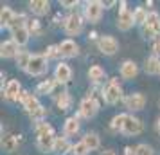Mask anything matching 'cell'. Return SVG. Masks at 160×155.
I'll use <instances>...</instances> for the list:
<instances>
[{
    "label": "cell",
    "instance_id": "obj_1",
    "mask_svg": "<svg viewBox=\"0 0 160 155\" xmlns=\"http://www.w3.org/2000/svg\"><path fill=\"white\" fill-rule=\"evenodd\" d=\"M54 142H56V135H54V128L49 123H40L36 125V146L40 152H54Z\"/></svg>",
    "mask_w": 160,
    "mask_h": 155
},
{
    "label": "cell",
    "instance_id": "obj_2",
    "mask_svg": "<svg viewBox=\"0 0 160 155\" xmlns=\"http://www.w3.org/2000/svg\"><path fill=\"white\" fill-rule=\"evenodd\" d=\"M140 33H142V36L146 40H149V38H155L157 40L160 36V15L157 11H149L146 23L140 27Z\"/></svg>",
    "mask_w": 160,
    "mask_h": 155
},
{
    "label": "cell",
    "instance_id": "obj_3",
    "mask_svg": "<svg viewBox=\"0 0 160 155\" xmlns=\"http://www.w3.org/2000/svg\"><path fill=\"white\" fill-rule=\"evenodd\" d=\"M47 69H49V59L45 58L43 54H32L25 72L32 76V78H38V76H43L47 72Z\"/></svg>",
    "mask_w": 160,
    "mask_h": 155
},
{
    "label": "cell",
    "instance_id": "obj_4",
    "mask_svg": "<svg viewBox=\"0 0 160 155\" xmlns=\"http://www.w3.org/2000/svg\"><path fill=\"white\" fill-rule=\"evenodd\" d=\"M102 99H104L106 105H117L122 99V89H121V85L117 83V80H112V81L104 87V90H102Z\"/></svg>",
    "mask_w": 160,
    "mask_h": 155
},
{
    "label": "cell",
    "instance_id": "obj_5",
    "mask_svg": "<svg viewBox=\"0 0 160 155\" xmlns=\"http://www.w3.org/2000/svg\"><path fill=\"white\" fill-rule=\"evenodd\" d=\"M83 16L79 13H72V15H68L65 18V22H63V29L68 36H78L81 31H83Z\"/></svg>",
    "mask_w": 160,
    "mask_h": 155
},
{
    "label": "cell",
    "instance_id": "obj_6",
    "mask_svg": "<svg viewBox=\"0 0 160 155\" xmlns=\"http://www.w3.org/2000/svg\"><path fill=\"white\" fill-rule=\"evenodd\" d=\"M135 25V20H133V13L126 8V2H121V9H119V16H117V27L119 31H130L131 27Z\"/></svg>",
    "mask_w": 160,
    "mask_h": 155
},
{
    "label": "cell",
    "instance_id": "obj_7",
    "mask_svg": "<svg viewBox=\"0 0 160 155\" xmlns=\"http://www.w3.org/2000/svg\"><path fill=\"white\" fill-rule=\"evenodd\" d=\"M97 49L104 54V56H113L119 52V42L117 38L110 36V34H104L97 40Z\"/></svg>",
    "mask_w": 160,
    "mask_h": 155
},
{
    "label": "cell",
    "instance_id": "obj_8",
    "mask_svg": "<svg viewBox=\"0 0 160 155\" xmlns=\"http://www.w3.org/2000/svg\"><path fill=\"white\" fill-rule=\"evenodd\" d=\"M102 2L99 0H90L85 4V18H87L90 23H97L102 16Z\"/></svg>",
    "mask_w": 160,
    "mask_h": 155
},
{
    "label": "cell",
    "instance_id": "obj_9",
    "mask_svg": "<svg viewBox=\"0 0 160 155\" xmlns=\"http://www.w3.org/2000/svg\"><path fill=\"white\" fill-rule=\"evenodd\" d=\"M99 112V103L94 96H88L85 97L83 101L79 103V116L85 119H92L95 117V114Z\"/></svg>",
    "mask_w": 160,
    "mask_h": 155
},
{
    "label": "cell",
    "instance_id": "obj_10",
    "mask_svg": "<svg viewBox=\"0 0 160 155\" xmlns=\"http://www.w3.org/2000/svg\"><path fill=\"white\" fill-rule=\"evenodd\" d=\"M142 130H144V125H142V121L138 117H135V116H128L126 117V123H124L122 126V132L126 137H133V135H138V133H142Z\"/></svg>",
    "mask_w": 160,
    "mask_h": 155
},
{
    "label": "cell",
    "instance_id": "obj_11",
    "mask_svg": "<svg viewBox=\"0 0 160 155\" xmlns=\"http://www.w3.org/2000/svg\"><path fill=\"white\" fill-rule=\"evenodd\" d=\"M124 105H126V108L131 112H138L142 110L146 106V96L142 92H133L130 96L124 97Z\"/></svg>",
    "mask_w": 160,
    "mask_h": 155
},
{
    "label": "cell",
    "instance_id": "obj_12",
    "mask_svg": "<svg viewBox=\"0 0 160 155\" xmlns=\"http://www.w3.org/2000/svg\"><path fill=\"white\" fill-rule=\"evenodd\" d=\"M20 103L23 105V108H25V112L27 114H34V112L42 106V103H40V99H38V96H34V94H29V92H25V90H22V94H20V99H18Z\"/></svg>",
    "mask_w": 160,
    "mask_h": 155
},
{
    "label": "cell",
    "instance_id": "obj_13",
    "mask_svg": "<svg viewBox=\"0 0 160 155\" xmlns=\"http://www.w3.org/2000/svg\"><path fill=\"white\" fill-rule=\"evenodd\" d=\"M2 92H4V97H6L8 101L15 103V101L20 99V94H22V85H20L18 80H11V81L6 83V87L2 89Z\"/></svg>",
    "mask_w": 160,
    "mask_h": 155
},
{
    "label": "cell",
    "instance_id": "obj_14",
    "mask_svg": "<svg viewBox=\"0 0 160 155\" xmlns=\"http://www.w3.org/2000/svg\"><path fill=\"white\" fill-rule=\"evenodd\" d=\"M54 80L59 85H65V83H68L72 80V69L68 67V63L59 61L58 65H56V69H54Z\"/></svg>",
    "mask_w": 160,
    "mask_h": 155
},
{
    "label": "cell",
    "instance_id": "obj_15",
    "mask_svg": "<svg viewBox=\"0 0 160 155\" xmlns=\"http://www.w3.org/2000/svg\"><path fill=\"white\" fill-rule=\"evenodd\" d=\"M59 52L63 58H76L79 54V45L74 42L72 38H67L59 44Z\"/></svg>",
    "mask_w": 160,
    "mask_h": 155
},
{
    "label": "cell",
    "instance_id": "obj_16",
    "mask_svg": "<svg viewBox=\"0 0 160 155\" xmlns=\"http://www.w3.org/2000/svg\"><path fill=\"white\" fill-rule=\"evenodd\" d=\"M138 74V65L133 61V59H126L122 65H121V78L122 80H135Z\"/></svg>",
    "mask_w": 160,
    "mask_h": 155
},
{
    "label": "cell",
    "instance_id": "obj_17",
    "mask_svg": "<svg viewBox=\"0 0 160 155\" xmlns=\"http://www.w3.org/2000/svg\"><path fill=\"white\" fill-rule=\"evenodd\" d=\"M11 36H13L11 40H13L18 47H22V45H27V42H29L31 31H29V27H20V29L11 31Z\"/></svg>",
    "mask_w": 160,
    "mask_h": 155
},
{
    "label": "cell",
    "instance_id": "obj_18",
    "mask_svg": "<svg viewBox=\"0 0 160 155\" xmlns=\"http://www.w3.org/2000/svg\"><path fill=\"white\" fill-rule=\"evenodd\" d=\"M18 45L13 42V40H6V42H2L0 45V56L2 58H16V54H18Z\"/></svg>",
    "mask_w": 160,
    "mask_h": 155
},
{
    "label": "cell",
    "instance_id": "obj_19",
    "mask_svg": "<svg viewBox=\"0 0 160 155\" xmlns=\"http://www.w3.org/2000/svg\"><path fill=\"white\" fill-rule=\"evenodd\" d=\"M29 9L38 16H43L51 11V2L47 0H31L29 2Z\"/></svg>",
    "mask_w": 160,
    "mask_h": 155
},
{
    "label": "cell",
    "instance_id": "obj_20",
    "mask_svg": "<svg viewBox=\"0 0 160 155\" xmlns=\"http://www.w3.org/2000/svg\"><path fill=\"white\" fill-rule=\"evenodd\" d=\"M144 72L149 76H160V58L158 56H149L144 59Z\"/></svg>",
    "mask_w": 160,
    "mask_h": 155
},
{
    "label": "cell",
    "instance_id": "obj_21",
    "mask_svg": "<svg viewBox=\"0 0 160 155\" xmlns=\"http://www.w3.org/2000/svg\"><path fill=\"white\" fill-rule=\"evenodd\" d=\"M68 152H72V144L68 137H56V142H54V153L56 155H67Z\"/></svg>",
    "mask_w": 160,
    "mask_h": 155
},
{
    "label": "cell",
    "instance_id": "obj_22",
    "mask_svg": "<svg viewBox=\"0 0 160 155\" xmlns=\"http://www.w3.org/2000/svg\"><path fill=\"white\" fill-rule=\"evenodd\" d=\"M79 132V119L76 117H68L65 121V125H63V135L65 137H72V135H76V133Z\"/></svg>",
    "mask_w": 160,
    "mask_h": 155
},
{
    "label": "cell",
    "instance_id": "obj_23",
    "mask_svg": "<svg viewBox=\"0 0 160 155\" xmlns=\"http://www.w3.org/2000/svg\"><path fill=\"white\" fill-rule=\"evenodd\" d=\"M15 11L9 8V6H4L2 11H0V27L4 29V27H11V23L15 20Z\"/></svg>",
    "mask_w": 160,
    "mask_h": 155
},
{
    "label": "cell",
    "instance_id": "obj_24",
    "mask_svg": "<svg viewBox=\"0 0 160 155\" xmlns=\"http://www.w3.org/2000/svg\"><path fill=\"white\" fill-rule=\"evenodd\" d=\"M18 144H20V135H8V137L2 139V148H4V152H8V153L16 152Z\"/></svg>",
    "mask_w": 160,
    "mask_h": 155
},
{
    "label": "cell",
    "instance_id": "obj_25",
    "mask_svg": "<svg viewBox=\"0 0 160 155\" xmlns=\"http://www.w3.org/2000/svg\"><path fill=\"white\" fill-rule=\"evenodd\" d=\"M81 141L87 144V148L90 150V152H94V150H99V146H101V139H99V135H97L95 132L85 133V137H83Z\"/></svg>",
    "mask_w": 160,
    "mask_h": 155
},
{
    "label": "cell",
    "instance_id": "obj_26",
    "mask_svg": "<svg viewBox=\"0 0 160 155\" xmlns=\"http://www.w3.org/2000/svg\"><path fill=\"white\" fill-rule=\"evenodd\" d=\"M104 76H106V72H104V69H102L101 65H92L88 69V80H90V81L101 83L102 80H104Z\"/></svg>",
    "mask_w": 160,
    "mask_h": 155
},
{
    "label": "cell",
    "instance_id": "obj_27",
    "mask_svg": "<svg viewBox=\"0 0 160 155\" xmlns=\"http://www.w3.org/2000/svg\"><path fill=\"white\" fill-rule=\"evenodd\" d=\"M56 105H58V110L59 112H65L70 108V105H72V97H70V94L67 92V90H63L61 94H58V97H56Z\"/></svg>",
    "mask_w": 160,
    "mask_h": 155
},
{
    "label": "cell",
    "instance_id": "obj_28",
    "mask_svg": "<svg viewBox=\"0 0 160 155\" xmlns=\"http://www.w3.org/2000/svg\"><path fill=\"white\" fill-rule=\"evenodd\" d=\"M54 89H56V80H43V81L36 87V94L47 96V94H52Z\"/></svg>",
    "mask_w": 160,
    "mask_h": 155
},
{
    "label": "cell",
    "instance_id": "obj_29",
    "mask_svg": "<svg viewBox=\"0 0 160 155\" xmlns=\"http://www.w3.org/2000/svg\"><path fill=\"white\" fill-rule=\"evenodd\" d=\"M126 117H128V114H117L113 116V119L110 121V130L112 132H122V126L126 123Z\"/></svg>",
    "mask_w": 160,
    "mask_h": 155
},
{
    "label": "cell",
    "instance_id": "obj_30",
    "mask_svg": "<svg viewBox=\"0 0 160 155\" xmlns=\"http://www.w3.org/2000/svg\"><path fill=\"white\" fill-rule=\"evenodd\" d=\"M31 58H32V54H31L29 51H20L18 54H16V67L18 69H22V70H25L27 69V65H29Z\"/></svg>",
    "mask_w": 160,
    "mask_h": 155
},
{
    "label": "cell",
    "instance_id": "obj_31",
    "mask_svg": "<svg viewBox=\"0 0 160 155\" xmlns=\"http://www.w3.org/2000/svg\"><path fill=\"white\" fill-rule=\"evenodd\" d=\"M148 11H146L142 6H138V8H135V11H133V20H135V25H144L146 23V20H148Z\"/></svg>",
    "mask_w": 160,
    "mask_h": 155
},
{
    "label": "cell",
    "instance_id": "obj_32",
    "mask_svg": "<svg viewBox=\"0 0 160 155\" xmlns=\"http://www.w3.org/2000/svg\"><path fill=\"white\" fill-rule=\"evenodd\" d=\"M45 116H47V108L42 105L34 114H31V119H32V121H36V125H40V123H45V121H43Z\"/></svg>",
    "mask_w": 160,
    "mask_h": 155
},
{
    "label": "cell",
    "instance_id": "obj_33",
    "mask_svg": "<svg viewBox=\"0 0 160 155\" xmlns=\"http://www.w3.org/2000/svg\"><path fill=\"white\" fill-rule=\"evenodd\" d=\"M135 155H155V152H153V148L149 144L140 142V144L135 146Z\"/></svg>",
    "mask_w": 160,
    "mask_h": 155
},
{
    "label": "cell",
    "instance_id": "obj_34",
    "mask_svg": "<svg viewBox=\"0 0 160 155\" xmlns=\"http://www.w3.org/2000/svg\"><path fill=\"white\" fill-rule=\"evenodd\" d=\"M88 152H90V150L87 148V144H85L83 141L72 144V155H88Z\"/></svg>",
    "mask_w": 160,
    "mask_h": 155
},
{
    "label": "cell",
    "instance_id": "obj_35",
    "mask_svg": "<svg viewBox=\"0 0 160 155\" xmlns=\"http://www.w3.org/2000/svg\"><path fill=\"white\" fill-rule=\"evenodd\" d=\"M29 31L31 34H42V23H40V20H29Z\"/></svg>",
    "mask_w": 160,
    "mask_h": 155
},
{
    "label": "cell",
    "instance_id": "obj_36",
    "mask_svg": "<svg viewBox=\"0 0 160 155\" xmlns=\"http://www.w3.org/2000/svg\"><path fill=\"white\" fill-rule=\"evenodd\" d=\"M45 58H58V56H61V52H59V45H51L49 49H47V52L43 54Z\"/></svg>",
    "mask_w": 160,
    "mask_h": 155
},
{
    "label": "cell",
    "instance_id": "obj_37",
    "mask_svg": "<svg viewBox=\"0 0 160 155\" xmlns=\"http://www.w3.org/2000/svg\"><path fill=\"white\" fill-rule=\"evenodd\" d=\"M151 49H153V56H160V36L153 42Z\"/></svg>",
    "mask_w": 160,
    "mask_h": 155
},
{
    "label": "cell",
    "instance_id": "obj_38",
    "mask_svg": "<svg viewBox=\"0 0 160 155\" xmlns=\"http://www.w3.org/2000/svg\"><path fill=\"white\" fill-rule=\"evenodd\" d=\"M61 6H63V8H67V9H72V8H76V6H78V2H76V0H70V2H65V0H63V2H61Z\"/></svg>",
    "mask_w": 160,
    "mask_h": 155
},
{
    "label": "cell",
    "instance_id": "obj_39",
    "mask_svg": "<svg viewBox=\"0 0 160 155\" xmlns=\"http://www.w3.org/2000/svg\"><path fill=\"white\" fill-rule=\"evenodd\" d=\"M112 6H115V0H108V2H102V8L110 9Z\"/></svg>",
    "mask_w": 160,
    "mask_h": 155
},
{
    "label": "cell",
    "instance_id": "obj_40",
    "mask_svg": "<svg viewBox=\"0 0 160 155\" xmlns=\"http://www.w3.org/2000/svg\"><path fill=\"white\" fill-rule=\"evenodd\" d=\"M124 152H126V155H135V148L126 146V148H124Z\"/></svg>",
    "mask_w": 160,
    "mask_h": 155
},
{
    "label": "cell",
    "instance_id": "obj_41",
    "mask_svg": "<svg viewBox=\"0 0 160 155\" xmlns=\"http://www.w3.org/2000/svg\"><path fill=\"white\" fill-rule=\"evenodd\" d=\"M99 155H115V152H113V150H104V152H101Z\"/></svg>",
    "mask_w": 160,
    "mask_h": 155
},
{
    "label": "cell",
    "instance_id": "obj_42",
    "mask_svg": "<svg viewBox=\"0 0 160 155\" xmlns=\"http://www.w3.org/2000/svg\"><path fill=\"white\" fill-rule=\"evenodd\" d=\"M155 130H157V132L160 133V117L157 119V123H155Z\"/></svg>",
    "mask_w": 160,
    "mask_h": 155
}]
</instances>
